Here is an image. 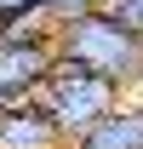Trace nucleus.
<instances>
[{
  "label": "nucleus",
  "instance_id": "f257e3e1",
  "mask_svg": "<svg viewBox=\"0 0 143 149\" xmlns=\"http://www.w3.org/2000/svg\"><path fill=\"white\" fill-rule=\"evenodd\" d=\"M57 63H74L109 80L120 97H143V35L120 23L109 6H92L57 23Z\"/></svg>",
  "mask_w": 143,
  "mask_h": 149
},
{
  "label": "nucleus",
  "instance_id": "f03ea898",
  "mask_svg": "<svg viewBox=\"0 0 143 149\" xmlns=\"http://www.w3.org/2000/svg\"><path fill=\"white\" fill-rule=\"evenodd\" d=\"M35 103L46 109V120L63 132V143H74V138H80V132H92L109 109H120L126 97L115 92L109 80H97V74L74 69V63H57V69L46 74V86H40Z\"/></svg>",
  "mask_w": 143,
  "mask_h": 149
},
{
  "label": "nucleus",
  "instance_id": "7ed1b4c3",
  "mask_svg": "<svg viewBox=\"0 0 143 149\" xmlns=\"http://www.w3.org/2000/svg\"><path fill=\"white\" fill-rule=\"evenodd\" d=\"M57 69V40H0V109L6 103H35L46 74Z\"/></svg>",
  "mask_w": 143,
  "mask_h": 149
},
{
  "label": "nucleus",
  "instance_id": "20e7f679",
  "mask_svg": "<svg viewBox=\"0 0 143 149\" xmlns=\"http://www.w3.org/2000/svg\"><path fill=\"white\" fill-rule=\"evenodd\" d=\"M0 149H69V143L46 120L40 103H6L0 109Z\"/></svg>",
  "mask_w": 143,
  "mask_h": 149
},
{
  "label": "nucleus",
  "instance_id": "39448f33",
  "mask_svg": "<svg viewBox=\"0 0 143 149\" xmlns=\"http://www.w3.org/2000/svg\"><path fill=\"white\" fill-rule=\"evenodd\" d=\"M69 149H143V97H126L120 109H109L92 132H80Z\"/></svg>",
  "mask_w": 143,
  "mask_h": 149
},
{
  "label": "nucleus",
  "instance_id": "423d86ee",
  "mask_svg": "<svg viewBox=\"0 0 143 149\" xmlns=\"http://www.w3.org/2000/svg\"><path fill=\"white\" fill-rule=\"evenodd\" d=\"M103 6H109V12H115L120 23H132V29L143 35V0H103Z\"/></svg>",
  "mask_w": 143,
  "mask_h": 149
},
{
  "label": "nucleus",
  "instance_id": "0eeeda50",
  "mask_svg": "<svg viewBox=\"0 0 143 149\" xmlns=\"http://www.w3.org/2000/svg\"><path fill=\"white\" fill-rule=\"evenodd\" d=\"M92 6H103V0H52L57 17H74V12H92Z\"/></svg>",
  "mask_w": 143,
  "mask_h": 149
},
{
  "label": "nucleus",
  "instance_id": "6e6552de",
  "mask_svg": "<svg viewBox=\"0 0 143 149\" xmlns=\"http://www.w3.org/2000/svg\"><path fill=\"white\" fill-rule=\"evenodd\" d=\"M29 6H46V0H0V12L12 17V12H29Z\"/></svg>",
  "mask_w": 143,
  "mask_h": 149
},
{
  "label": "nucleus",
  "instance_id": "1a4fd4ad",
  "mask_svg": "<svg viewBox=\"0 0 143 149\" xmlns=\"http://www.w3.org/2000/svg\"><path fill=\"white\" fill-rule=\"evenodd\" d=\"M0 40H6V12H0Z\"/></svg>",
  "mask_w": 143,
  "mask_h": 149
}]
</instances>
